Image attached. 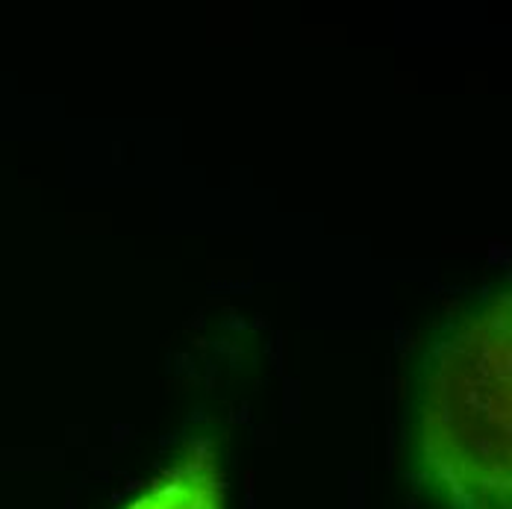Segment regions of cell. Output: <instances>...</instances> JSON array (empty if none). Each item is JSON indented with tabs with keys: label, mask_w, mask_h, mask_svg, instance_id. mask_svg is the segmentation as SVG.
<instances>
[{
	"label": "cell",
	"mask_w": 512,
	"mask_h": 509,
	"mask_svg": "<svg viewBox=\"0 0 512 509\" xmlns=\"http://www.w3.org/2000/svg\"><path fill=\"white\" fill-rule=\"evenodd\" d=\"M127 509H224V486L212 451L195 445Z\"/></svg>",
	"instance_id": "2"
},
{
	"label": "cell",
	"mask_w": 512,
	"mask_h": 509,
	"mask_svg": "<svg viewBox=\"0 0 512 509\" xmlns=\"http://www.w3.org/2000/svg\"><path fill=\"white\" fill-rule=\"evenodd\" d=\"M415 389L412 457L433 501L445 509H512L510 289L439 330Z\"/></svg>",
	"instance_id": "1"
}]
</instances>
